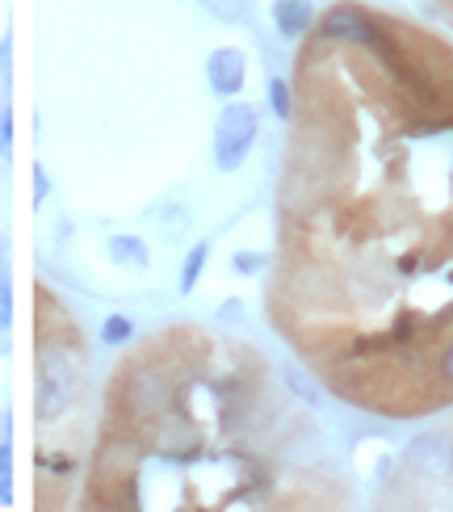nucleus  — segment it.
Instances as JSON below:
<instances>
[{
  "label": "nucleus",
  "instance_id": "1",
  "mask_svg": "<svg viewBox=\"0 0 453 512\" xmlns=\"http://www.w3.org/2000/svg\"><path fill=\"white\" fill-rule=\"evenodd\" d=\"M252 139H256V110L252 105H227L219 118V131H214V156H219V164L235 168L248 156Z\"/></svg>",
  "mask_w": 453,
  "mask_h": 512
},
{
  "label": "nucleus",
  "instance_id": "2",
  "mask_svg": "<svg viewBox=\"0 0 453 512\" xmlns=\"http://www.w3.org/2000/svg\"><path fill=\"white\" fill-rule=\"evenodd\" d=\"M210 84H214V93H240V84H244V59L240 51H214L210 59Z\"/></svg>",
  "mask_w": 453,
  "mask_h": 512
},
{
  "label": "nucleus",
  "instance_id": "3",
  "mask_svg": "<svg viewBox=\"0 0 453 512\" xmlns=\"http://www.w3.org/2000/svg\"><path fill=\"white\" fill-rule=\"evenodd\" d=\"M273 17H277V26H282V34H302L311 26V5L307 0H277Z\"/></svg>",
  "mask_w": 453,
  "mask_h": 512
},
{
  "label": "nucleus",
  "instance_id": "4",
  "mask_svg": "<svg viewBox=\"0 0 453 512\" xmlns=\"http://www.w3.org/2000/svg\"><path fill=\"white\" fill-rule=\"evenodd\" d=\"M202 261H206V244H198V248L189 252L185 273H181V290H193V282H198V273H202Z\"/></svg>",
  "mask_w": 453,
  "mask_h": 512
},
{
  "label": "nucleus",
  "instance_id": "5",
  "mask_svg": "<svg viewBox=\"0 0 453 512\" xmlns=\"http://www.w3.org/2000/svg\"><path fill=\"white\" fill-rule=\"evenodd\" d=\"M126 336H131V324H126V319H110V324H105V332H101V340H105V345H118V340H126Z\"/></svg>",
  "mask_w": 453,
  "mask_h": 512
},
{
  "label": "nucleus",
  "instance_id": "6",
  "mask_svg": "<svg viewBox=\"0 0 453 512\" xmlns=\"http://www.w3.org/2000/svg\"><path fill=\"white\" fill-rule=\"evenodd\" d=\"M13 319V294H9V273H0V324L9 328Z\"/></svg>",
  "mask_w": 453,
  "mask_h": 512
},
{
  "label": "nucleus",
  "instance_id": "7",
  "mask_svg": "<svg viewBox=\"0 0 453 512\" xmlns=\"http://www.w3.org/2000/svg\"><path fill=\"white\" fill-rule=\"evenodd\" d=\"M273 110L282 114V118H290V89L282 80H273Z\"/></svg>",
  "mask_w": 453,
  "mask_h": 512
},
{
  "label": "nucleus",
  "instance_id": "8",
  "mask_svg": "<svg viewBox=\"0 0 453 512\" xmlns=\"http://www.w3.org/2000/svg\"><path fill=\"white\" fill-rule=\"evenodd\" d=\"M437 370H441V378H445V382H453V345H449V349L441 353V361H437Z\"/></svg>",
  "mask_w": 453,
  "mask_h": 512
},
{
  "label": "nucleus",
  "instance_id": "9",
  "mask_svg": "<svg viewBox=\"0 0 453 512\" xmlns=\"http://www.w3.org/2000/svg\"><path fill=\"white\" fill-rule=\"evenodd\" d=\"M9 471H13V454H9V445L0 441V479H9Z\"/></svg>",
  "mask_w": 453,
  "mask_h": 512
}]
</instances>
